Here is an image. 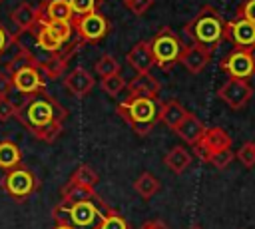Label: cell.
<instances>
[{
  "label": "cell",
  "instance_id": "obj_1",
  "mask_svg": "<svg viewBox=\"0 0 255 229\" xmlns=\"http://www.w3.org/2000/svg\"><path fill=\"white\" fill-rule=\"evenodd\" d=\"M66 115H68L66 108L48 92L26 96V100L20 106H16V114H14L20 125H24L34 137L48 143L60 137Z\"/></svg>",
  "mask_w": 255,
  "mask_h": 229
},
{
  "label": "cell",
  "instance_id": "obj_2",
  "mask_svg": "<svg viewBox=\"0 0 255 229\" xmlns=\"http://www.w3.org/2000/svg\"><path fill=\"white\" fill-rule=\"evenodd\" d=\"M225 22L227 20L221 16L219 10H215L213 6H203L185 24V34L191 38V44H197L207 52H215L223 42Z\"/></svg>",
  "mask_w": 255,
  "mask_h": 229
},
{
  "label": "cell",
  "instance_id": "obj_3",
  "mask_svg": "<svg viewBox=\"0 0 255 229\" xmlns=\"http://www.w3.org/2000/svg\"><path fill=\"white\" fill-rule=\"evenodd\" d=\"M108 209L110 207L104 203L102 197L60 201V205L54 207L52 217H54V221H68L76 229H98V225L104 219Z\"/></svg>",
  "mask_w": 255,
  "mask_h": 229
},
{
  "label": "cell",
  "instance_id": "obj_4",
  "mask_svg": "<svg viewBox=\"0 0 255 229\" xmlns=\"http://www.w3.org/2000/svg\"><path fill=\"white\" fill-rule=\"evenodd\" d=\"M157 98H128L116 106V112L122 115V119L137 133L147 135L157 123Z\"/></svg>",
  "mask_w": 255,
  "mask_h": 229
},
{
  "label": "cell",
  "instance_id": "obj_5",
  "mask_svg": "<svg viewBox=\"0 0 255 229\" xmlns=\"http://www.w3.org/2000/svg\"><path fill=\"white\" fill-rule=\"evenodd\" d=\"M149 48H151L155 66L161 68L163 72H167V70H171L173 64L179 62L183 44H181L179 36H177L171 28L163 26V28H159V30L151 36V40H149Z\"/></svg>",
  "mask_w": 255,
  "mask_h": 229
},
{
  "label": "cell",
  "instance_id": "obj_6",
  "mask_svg": "<svg viewBox=\"0 0 255 229\" xmlns=\"http://www.w3.org/2000/svg\"><path fill=\"white\" fill-rule=\"evenodd\" d=\"M2 189L16 201L28 199L32 193L40 189V179L34 175L32 169L26 165H16L14 169H8L6 175L2 177Z\"/></svg>",
  "mask_w": 255,
  "mask_h": 229
},
{
  "label": "cell",
  "instance_id": "obj_7",
  "mask_svg": "<svg viewBox=\"0 0 255 229\" xmlns=\"http://www.w3.org/2000/svg\"><path fill=\"white\" fill-rule=\"evenodd\" d=\"M72 28H74V32L82 44H96L108 36L110 20L96 10V12H90L84 16H74Z\"/></svg>",
  "mask_w": 255,
  "mask_h": 229
},
{
  "label": "cell",
  "instance_id": "obj_8",
  "mask_svg": "<svg viewBox=\"0 0 255 229\" xmlns=\"http://www.w3.org/2000/svg\"><path fill=\"white\" fill-rule=\"evenodd\" d=\"M10 80H12V88L24 96H32V94H40V92H46V78L44 74L30 62L18 70H14L10 74Z\"/></svg>",
  "mask_w": 255,
  "mask_h": 229
},
{
  "label": "cell",
  "instance_id": "obj_9",
  "mask_svg": "<svg viewBox=\"0 0 255 229\" xmlns=\"http://www.w3.org/2000/svg\"><path fill=\"white\" fill-rule=\"evenodd\" d=\"M219 68L223 74H227L229 78H237V80H249L255 74V64L247 48H233L219 62Z\"/></svg>",
  "mask_w": 255,
  "mask_h": 229
},
{
  "label": "cell",
  "instance_id": "obj_10",
  "mask_svg": "<svg viewBox=\"0 0 255 229\" xmlns=\"http://www.w3.org/2000/svg\"><path fill=\"white\" fill-rule=\"evenodd\" d=\"M219 100L229 106L231 110H241L253 96V88L247 80H237V78H229L225 84L219 86L217 90Z\"/></svg>",
  "mask_w": 255,
  "mask_h": 229
},
{
  "label": "cell",
  "instance_id": "obj_11",
  "mask_svg": "<svg viewBox=\"0 0 255 229\" xmlns=\"http://www.w3.org/2000/svg\"><path fill=\"white\" fill-rule=\"evenodd\" d=\"M80 48H82V42H80V40H72V42H68L60 52L50 54V56L40 64L38 70L44 74L46 80H56V78H60V76L64 74L66 66H68V60H70L72 56H76Z\"/></svg>",
  "mask_w": 255,
  "mask_h": 229
},
{
  "label": "cell",
  "instance_id": "obj_12",
  "mask_svg": "<svg viewBox=\"0 0 255 229\" xmlns=\"http://www.w3.org/2000/svg\"><path fill=\"white\" fill-rule=\"evenodd\" d=\"M231 141H233L231 135H229L223 127H217V125L205 127L201 139L193 145V151H195L197 157L207 159V155H211V153H215V151L229 149V147H231Z\"/></svg>",
  "mask_w": 255,
  "mask_h": 229
},
{
  "label": "cell",
  "instance_id": "obj_13",
  "mask_svg": "<svg viewBox=\"0 0 255 229\" xmlns=\"http://www.w3.org/2000/svg\"><path fill=\"white\" fill-rule=\"evenodd\" d=\"M223 40L233 42L235 48H251L255 44V24L245 18L235 16L233 20L225 22Z\"/></svg>",
  "mask_w": 255,
  "mask_h": 229
},
{
  "label": "cell",
  "instance_id": "obj_14",
  "mask_svg": "<svg viewBox=\"0 0 255 229\" xmlns=\"http://www.w3.org/2000/svg\"><path fill=\"white\" fill-rule=\"evenodd\" d=\"M211 62V52H207L205 48L197 46V44H189L183 46L181 56H179V64L189 72V74H201L207 64Z\"/></svg>",
  "mask_w": 255,
  "mask_h": 229
},
{
  "label": "cell",
  "instance_id": "obj_15",
  "mask_svg": "<svg viewBox=\"0 0 255 229\" xmlns=\"http://www.w3.org/2000/svg\"><path fill=\"white\" fill-rule=\"evenodd\" d=\"M64 86H66V90H68L70 94H74L76 98H86V96L94 90L96 80H94V76H92L86 68L78 66V68H74V70L64 78Z\"/></svg>",
  "mask_w": 255,
  "mask_h": 229
},
{
  "label": "cell",
  "instance_id": "obj_16",
  "mask_svg": "<svg viewBox=\"0 0 255 229\" xmlns=\"http://www.w3.org/2000/svg\"><path fill=\"white\" fill-rule=\"evenodd\" d=\"M129 68L135 72V74H147L155 62H153V54H151V48H149V42H137L129 48L128 56H126Z\"/></svg>",
  "mask_w": 255,
  "mask_h": 229
},
{
  "label": "cell",
  "instance_id": "obj_17",
  "mask_svg": "<svg viewBox=\"0 0 255 229\" xmlns=\"http://www.w3.org/2000/svg\"><path fill=\"white\" fill-rule=\"evenodd\" d=\"M129 98H157L161 84L157 78H153L149 72L147 74H135L128 84H126Z\"/></svg>",
  "mask_w": 255,
  "mask_h": 229
},
{
  "label": "cell",
  "instance_id": "obj_18",
  "mask_svg": "<svg viewBox=\"0 0 255 229\" xmlns=\"http://www.w3.org/2000/svg\"><path fill=\"white\" fill-rule=\"evenodd\" d=\"M36 20H66L72 22V8L68 0H42L36 6Z\"/></svg>",
  "mask_w": 255,
  "mask_h": 229
},
{
  "label": "cell",
  "instance_id": "obj_19",
  "mask_svg": "<svg viewBox=\"0 0 255 229\" xmlns=\"http://www.w3.org/2000/svg\"><path fill=\"white\" fill-rule=\"evenodd\" d=\"M173 131H175V135L181 137L185 143L195 145V143L201 139V135H203V131H205V125H203V121H201L195 114L187 112L185 117L179 121V125H177Z\"/></svg>",
  "mask_w": 255,
  "mask_h": 229
},
{
  "label": "cell",
  "instance_id": "obj_20",
  "mask_svg": "<svg viewBox=\"0 0 255 229\" xmlns=\"http://www.w3.org/2000/svg\"><path fill=\"white\" fill-rule=\"evenodd\" d=\"M187 110L177 102V100H167V102H161L159 104V110H157V121L165 123L167 127L175 129L179 125V121L185 117Z\"/></svg>",
  "mask_w": 255,
  "mask_h": 229
},
{
  "label": "cell",
  "instance_id": "obj_21",
  "mask_svg": "<svg viewBox=\"0 0 255 229\" xmlns=\"http://www.w3.org/2000/svg\"><path fill=\"white\" fill-rule=\"evenodd\" d=\"M10 20L14 22V26L18 28V32H28L36 26V6L30 2H20L12 12H10Z\"/></svg>",
  "mask_w": 255,
  "mask_h": 229
},
{
  "label": "cell",
  "instance_id": "obj_22",
  "mask_svg": "<svg viewBox=\"0 0 255 229\" xmlns=\"http://www.w3.org/2000/svg\"><path fill=\"white\" fill-rule=\"evenodd\" d=\"M163 163L173 171V173H183L189 165H191V153L181 147V145H173L165 155H163Z\"/></svg>",
  "mask_w": 255,
  "mask_h": 229
},
{
  "label": "cell",
  "instance_id": "obj_23",
  "mask_svg": "<svg viewBox=\"0 0 255 229\" xmlns=\"http://www.w3.org/2000/svg\"><path fill=\"white\" fill-rule=\"evenodd\" d=\"M133 189H135V193L141 197V199H151L153 195H157V191L161 189V183H159V179L153 175V173H149V171H143V173H139L137 175V179L133 181Z\"/></svg>",
  "mask_w": 255,
  "mask_h": 229
},
{
  "label": "cell",
  "instance_id": "obj_24",
  "mask_svg": "<svg viewBox=\"0 0 255 229\" xmlns=\"http://www.w3.org/2000/svg\"><path fill=\"white\" fill-rule=\"evenodd\" d=\"M20 163H22V151H20L18 143H14L10 139H2L0 141V169L8 171Z\"/></svg>",
  "mask_w": 255,
  "mask_h": 229
},
{
  "label": "cell",
  "instance_id": "obj_25",
  "mask_svg": "<svg viewBox=\"0 0 255 229\" xmlns=\"http://www.w3.org/2000/svg\"><path fill=\"white\" fill-rule=\"evenodd\" d=\"M38 24H42L54 38H58L62 44H68L72 42V22H66V20H36Z\"/></svg>",
  "mask_w": 255,
  "mask_h": 229
},
{
  "label": "cell",
  "instance_id": "obj_26",
  "mask_svg": "<svg viewBox=\"0 0 255 229\" xmlns=\"http://www.w3.org/2000/svg\"><path fill=\"white\" fill-rule=\"evenodd\" d=\"M100 195L96 193L94 187H88V185H78V183H72L68 181L64 187H62V201H74V199H98Z\"/></svg>",
  "mask_w": 255,
  "mask_h": 229
},
{
  "label": "cell",
  "instance_id": "obj_27",
  "mask_svg": "<svg viewBox=\"0 0 255 229\" xmlns=\"http://www.w3.org/2000/svg\"><path fill=\"white\" fill-rule=\"evenodd\" d=\"M68 181L78 183V185L96 187V185H98V181H100V177H98V173H96L88 163H82V165H78V169L72 173V177H70Z\"/></svg>",
  "mask_w": 255,
  "mask_h": 229
},
{
  "label": "cell",
  "instance_id": "obj_28",
  "mask_svg": "<svg viewBox=\"0 0 255 229\" xmlns=\"http://www.w3.org/2000/svg\"><path fill=\"white\" fill-rule=\"evenodd\" d=\"M94 70L100 78H106V76H114V74H120V64L114 56L110 54H104L98 58V62L94 64Z\"/></svg>",
  "mask_w": 255,
  "mask_h": 229
},
{
  "label": "cell",
  "instance_id": "obj_29",
  "mask_svg": "<svg viewBox=\"0 0 255 229\" xmlns=\"http://www.w3.org/2000/svg\"><path fill=\"white\" fill-rule=\"evenodd\" d=\"M126 80H124V76L122 74H114V76H106V78H100V88H102V92H106L108 96H112V98H116L124 88H126Z\"/></svg>",
  "mask_w": 255,
  "mask_h": 229
},
{
  "label": "cell",
  "instance_id": "obj_30",
  "mask_svg": "<svg viewBox=\"0 0 255 229\" xmlns=\"http://www.w3.org/2000/svg\"><path fill=\"white\" fill-rule=\"evenodd\" d=\"M98 229H129V225H128V221L120 213H116L114 209H108L104 219L100 221Z\"/></svg>",
  "mask_w": 255,
  "mask_h": 229
},
{
  "label": "cell",
  "instance_id": "obj_31",
  "mask_svg": "<svg viewBox=\"0 0 255 229\" xmlns=\"http://www.w3.org/2000/svg\"><path fill=\"white\" fill-rule=\"evenodd\" d=\"M68 2H70V8H72V18L96 12L102 4V0H68Z\"/></svg>",
  "mask_w": 255,
  "mask_h": 229
},
{
  "label": "cell",
  "instance_id": "obj_32",
  "mask_svg": "<svg viewBox=\"0 0 255 229\" xmlns=\"http://www.w3.org/2000/svg\"><path fill=\"white\" fill-rule=\"evenodd\" d=\"M235 159V153L231 151V147L229 149H221V151H215V153H211V155H207V163H211L215 169H225L231 161Z\"/></svg>",
  "mask_w": 255,
  "mask_h": 229
},
{
  "label": "cell",
  "instance_id": "obj_33",
  "mask_svg": "<svg viewBox=\"0 0 255 229\" xmlns=\"http://www.w3.org/2000/svg\"><path fill=\"white\" fill-rule=\"evenodd\" d=\"M235 157L241 161V165H243V167L251 169V167L255 165V145H253V141L243 143V145L239 147V151L235 153Z\"/></svg>",
  "mask_w": 255,
  "mask_h": 229
},
{
  "label": "cell",
  "instance_id": "obj_34",
  "mask_svg": "<svg viewBox=\"0 0 255 229\" xmlns=\"http://www.w3.org/2000/svg\"><path fill=\"white\" fill-rule=\"evenodd\" d=\"M124 6L135 16H141L153 6V0H124Z\"/></svg>",
  "mask_w": 255,
  "mask_h": 229
},
{
  "label": "cell",
  "instance_id": "obj_35",
  "mask_svg": "<svg viewBox=\"0 0 255 229\" xmlns=\"http://www.w3.org/2000/svg\"><path fill=\"white\" fill-rule=\"evenodd\" d=\"M239 18H245L249 22L255 24V0H243L239 6H237V14Z\"/></svg>",
  "mask_w": 255,
  "mask_h": 229
},
{
  "label": "cell",
  "instance_id": "obj_36",
  "mask_svg": "<svg viewBox=\"0 0 255 229\" xmlns=\"http://www.w3.org/2000/svg\"><path fill=\"white\" fill-rule=\"evenodd\" d=\"M14 114H16V104L8 98H0V121L12 119Z\"/></svg>",
  "mask_w": 255,
  "mask_h": 229
},
{
  "label": "cell",
  "instance_id": "obj_37",
  "mask_svg": "<svg viewBox=\"0 0 255 229\" xmlns=\"http://www.w3.org/2000/svg\"><path fill=\"white\" fill-rule=\"evenodd\" d=\"M12 44H14V36H12V34L4 28V24L0 22V56H2Z\"/></svg>",
  "mask_w": 255,
  "mask_h": 229
},
{
  "label": "cell",
  "instance_id": "obj_38",
  "mask_svg": "<svg viewBox=\"0 0 255 229\" xmlns=\"http://www.w3.org/2000/svg\"><path fill=\"white\" fill-rule=\"evenodd\" d=\"M12 90H14V88H12L10 74H8V72H0V98H8Z\"/></svg>",
  "mask_w": 255,
  "mask_h": 229
},
{
  "label": "cell",
  "instance_id": "obj_39",
  "mask_svg": "<svg viewBox=\"0 0 255 229\" xmlns=\"http://www.w3.org/2000/svg\"><path fill=\"white\" fill-rule=\"evenodd\" d=\"M139 229H169L161 219H153V221H145Z\"/></svg>",
  "mask_w": 255,
  "mask_h": 229
},
{
  "label": "cell",
  "instance_id": "obj_40",
  "mask_svg": "<svg viewBox=\"0 0 255 229\" xmlns=\"http://www.w3.org/2000/svg\"><path fill=\"white\" fill-rule=\"evenodd\" d=\"M52 229H76V227L72 223H68V221H56V225Z\"/></svg>",
  "mask_w": 255,
  "mask_h": 229
},
{
  "label": "cell",
  "instance_id": "obj_41",
  "mask_svg": "<svg viewBox=\"0 0 255 229\" xmlns=\"http://www.w3.org/2000/svg\"><path fill=\"white\" fill-rule=\"evenodd\" d=\"M249 50V54H251V60H253V64H255V44L251 46V48H247Z\"/></svg>",
  "mask_w": 255,
  "mask_h": 229
},
{
  "label": "cell",
  "instance_id": "obj_42",
  "mask_svg": "<svg viewBox=\"0 0 255 229\" xmlns=\"http://www.w3.org/2000/svg\"><path fill=\"white\" fill-rule=\"evenodd\" d=\"M191 229H201V227H199V225H193V227H191Z\"/></svg>",
  "mask_w": 255,
  "mask_h": 229
},
{
  "label": "cell",
  "instance_id": "obj_43",
  "mask_svg": "<svg viewBox=\"0 0 255 229\" xmlns=\"http://www.w3.org/2000/svg\"><path fill=\"white\" fill-rule=\"evenodd\" d=\"M2 2H4V0H0V4H2Z\"/></svg>",
  "mask_w": 255,
  "mask_h": 229
},
{
  "label": "cell",
  "instance_id": "obj_44",
  "mask_svg": "<svg viewBox=\"0 0 255 229\" xmlns=\"http://www.w3.org/2000/svg\"><path fill=\"white\" fill-rule=\"evenodd\" d=\"M253 145H255V141H253Z\"/></svg>",
  "mask_w": 255,
  "mask_h": 229
}]
</instances>
